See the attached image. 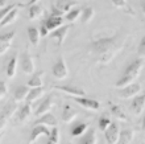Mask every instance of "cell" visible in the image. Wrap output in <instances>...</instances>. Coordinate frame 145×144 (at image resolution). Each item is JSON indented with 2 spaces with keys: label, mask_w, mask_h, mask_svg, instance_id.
I'll list each match as a JSON object with an SVG mask.
<instances>
[{
  "label": "cell",
  "mask_w": 145,
  "mask_h": 144,
  "mask_svg": "<svg viewBox=\"0 0 145 144\" xmlns=\"http://www.w3.org/2000/svg\"><path fill=\"white\" fill-rule=\"evenodd\" d=\"M44 15V9L41 5L38 4H32L29 5V19L31 20H37Z\"/></svg>",
  "instance_id": "27"
},
{
  "label": "cell",
  "mask_w": 145,
  "mask_h": 144,
  "mask_svg": "<svg viewBox=\"0 0 145 144\" xmlns=\"http://www.w3.org/2000/svg\"><path fill=\"white\" fill-rule=\"evenodd\" d=\"M42 95H44V89H42V87H33V89L29 90L25 101H27L28 103H33V102H36V101H38Z\"/></svg>",
  "instance_id": "21"
},
{
  "label": "cell",
  "mask_w": 145,
  "mask_h": 144,
  "mask_svg": "<svg viewBox=\"0 0 145 144\" xmlns=\"http://www.w3.org/2000/svg\"><path fill=\"white\" fill-rule=\"evenodd\" d=\"M142 65H144V61H142L141 57L137 58V60H135L133 62H131V64L127 66L125 70H124L121 78L116 82V87H118V89H123V87L133 84V81L137 78L140 72H141Z\"/></svg>",
  "instance_id": "2"
},
{
  "label": "cell",
  "mask_w": 145,
  "mask_h": 144,
  "mask_svg": "<svg viewBox=\"0 0 145 144\" xmlns=\"http://www.w3.org/2000/svg\"><path fill=\"white\" fill-rule=\"evenodd\" d=\"M119 36H112V37H100L95 38L91 42V50L92 53H95L96 56H99L98 62L99 64H108L110 61H112V58L116 56L119 50L123 48L124 42L118 41Z\"/></svg>",
  "instance_id": "1"
},
{
  "label": "cell",
  "mask_w": 145,
  "mask_h": 144,
  "mask_svg": "<svg viewBox=\"0 0 145 144\" xmlns=\"http://www.w3.org/2000/svg\"><path fill=\"white\" fill-rule=\"evenodd\" d=\"M72 101L80 106H83L86 110L98 111L100 108V102L92 98H84V97H72Z\"/></svg>",
  "instance_id": "4"
},
{
  "label": "cell",
  "mask_w": 145,
  "mask_h": 144,
  "mask_svg": "<svg viewBox=\"0 0 145 144\" xmlns=\"http://www.w3.org/2000/svg\"><path fill=\"white\" fill-rule=\"evenodd\" d=\"M141 8H142V11H144V0H141Z\"/></svg>",
  "instance_id": "44"
},
{
  "label": "cell",
  "mask_w": 145,
  "mask_h": 144,
  "mask_svg": "<svg viewBox=\"0 0 145 144\" xmlns=\"http://www.w3.org/2000/svg\"><path fill=\"white\" fill-rule=\"evenodd\" d=\"M87 127H88L87 123H83V122H82V123H78V124H75L72 127L71 135L72 136H80V135L84 133V131L87 130Z\"/></svg>",
  "instance_id": "32"
},
{
  "label": "cell",
  "mask_w": 145,
  "mask_h": 144,
  "mask_svg": "<svg viewBox=\"0 0 145 144\" xmlns=\"http://www.w3.org/2000/svg\"><path fill=\"white\" fill-rule=\"evenodd\" d=\"M52 73H53V77L56 80H65V78H67V76H69V68L66 65L65 58L63 57L58 58V61L54 64Z\"/></svg>",
  "instance_id": "3"
},
{
  "label": "cell",
  "mask_w": 145,
  "mask_h": 144,
  "mask_svg": "<svg viewBox=\"0 0 145 144\" xmlns=\"http://www.w3.org/2000/svg\"><path fill=\"white\" fill-rule=\"evenodd\" d=\"M3 135H4V131H1V132H0V140H1V137H3Z\"/></svg>",
  "instance_id": "43"
},
{
  "label": "cell",
  "mask_w": 145,
  "mask_h": 144,
  "mask_svg": "<svg viewBox=\"0 0 145 144\" xmlns=\"http://www.w3.org/2000/svg\"><path fill=\"white\" fill-rule=\"evenodd\" d=\"M114 7L116 8H125L127 7V0H111Z\"/></svg>",
  "instance_id": "38"
},
{
  "label": "cell",
  "mask_w": 145,
  "mask_h": 144,
  "mask_svg": "<svg viewBox=\"0 0 145 144\" xmlns=\"http://www.w3.org/2000/svg\"><path fill=\"white\" fill-rule=\"evenodd\" d=\"M135 132L133 130H123L119 133V139H118V144H131L133 140Z\"/></svg>",
  "instance_id": "20"
},
{
  "label": "cell",
  "mask_w": 145,
  "mask_h": 144,
  "mask_svg": "<svg viewBox=\"0 0 145 144\" xmlns=\"http://www.w3.org/2000/svg\"><path fill=\"white\" fill-rule=\"evenodd\" d=\"M17 5H21V3H13V4H8L7 7L1 8V9H0V21H1V20H3L4 17H5V16H7V13H8V12L11 11V9H13V8H15V7H17Z\"/></svg>",
  "instance_id": "34"
},
{
  "label": "cell",
  "mask_w": 145,
  "mask_h": 144,
  "mask_svg": "<svg viewBox=\"0 0 145 144\" xmlns=\"http://www.w3.org/2000/svg\"><path fill=\"white\" fill-rule=\"evenodd\" d=\"M16 73H17V56H13L7 65L5 74H7L8 78H13L16 76Z\"/></svg>",
  "instance_id": "24"
},
{
  "label": "cell",
  "mask_w": 145,
  "mask_h": 144,
  "mask_svg": "<svg viewBox=\"0 0 145 144\" xmlns=\"http://www.w3.org/2000/svg\"><path fill=\"white\" fill-rule=\"evenodd\" d=\"M76 115H78V112H76L70 105H65V106H63V110H62V120L65 122V123H71L76 118Z\"/></svg>",
  "instance_id": "18"
},
{
  "label": "cell",
  "mask_w": 145,
  "mask_h": 144,
  "mask_svg": "<svg viewBox=\"0 0 145 144\" xmlns=\"http://www.w3.org/2000/svg\"><path fill=\"white\" fill-rule=\"evenodd\" d=\"M94 15H95V11H94V8L92 7L83 8L82 12H80V21H82V24L90 23V21L92 20V17H94Z\"/></svg>",
  "instance_id": "26"
},
{
  "label": "cell",
  "mask_w": 145,
  "mask_h": 144,
  "mask_svg": "<svg viewBox=\"0 0 145 144\" xmlns=\"http://www.w3.org/2000/svg\"><path fill=\"white\" fill-rule=\"evenodd\" d=\"M106 133V139L110 144H118L119 133H120V128H119L118 123H111L107 127V130L104 131Z\"/></svg>",
  "instance_id": "11"
},
{
  "label": "cell",
  "mask_w": 145,
  "mask_h": 144,
  "mask_svg": "<svg viewBox=\"0 0 145 144\" xmlns=\"http://www.w3.org/2000/svg\"><path fill=\"white\" fill-rule=\"evenodd\" d=\"M16 108H17L16 103L15 102H9V103H7V105H5V107H4L3 111H1V114H4L7 119H9V118H12L13 115H15Z\"/></svg>",
  "instance_id": "31"
},
{
  "label": "cell",
  "mask_w": 145,
  "mask_h": 144,
  "mask_svg": "<svg viewBox=\"0 0 145 144\" xmlns=\"http://www.w3.org/2000/svg\"><path fill=\"white\" fill-rule=\"evenodd\" d=\"M23 7H25V4L17 5V7H15L13 9H11V11L7 13V16H5V17L0 21V27L4 28V27H7V25H9V24L13 23V21L19 17V8H23Z\"/></svg>",
  "instance_id": "14"
},
{
  "label": "cell",
  "mask_w": 145,
  "mask_h": 144,
  "mask_svg": "<svg viewBox=\"0 0 145 144\" xmlns=\"http://www.w3.org/2000/svg\"><path fill=\"white\" fill-rule=\"evenodd\" d=\"M111 112H112L114 116H116L118 119H120V120L128 122V118H127V115L124 114V111H123L121 107L116 106V105H111Z\"/></svg>",
  "instance_id": "30"
},
{
  "label": "cell",
  "mask_w": 145,
  "mask_h": 144,
  "mask_svg": "<svg viewBox=\"0 0 145 144\" xmlns=\"http://www.w3.org/2000/svg\"><path fill=\"white\" fill-rule=\"evenodd\" d=\"M8 4H7V0H0V8H4V7H7Z\"/></svg>",
  "instance_id": "41"
},
{
  "label": "cell",
  "mask_w": 145,
  "mask_h": 144,
  "mask_svg": "<svg viewBox=\"0 0 145 144\" xmlns=\"http://www.w3.org/2000/svg\"><path fill=\"white\" fill-rule=\"evenodd\" d=\"M37 118L38 119L35 122V124H42V126H46V127H57L58 124L56 116L53 114H50V112H46V114Z\"/></svg>",
  "instance_id": "15"
},
{
  "label": "cell",
  "mask_w": 145,
  "mask_h": 144,
  "mask_svg": "<svg viewBox=\"0 0 145 144\" xmlns=\"http://www.w3.org/2000/svg\"><path fill=\"white\" fill-rule=\"evenodd\" d=\"M54 5H56V8H57V9H59V11L65 15V13H67L71 8L75 7L76 3H75V1H69V0H58L57 4H54Z\"/></svg>",
  "instance_id": "23"
},
{
  "label": "cell",
  "mask_w": 145,
  "mask_h": 144,
  "mask_svg": "<svg viewBox=\"0 0 145 144\" xmlns=\"http://www.w3.org/2000/svg\"><path fill=\"white\" fill-rule=\"evenodd\" d=\"M52 15L53 16H63V13H62L59 9H57L56 5H53V7H52Z\"/></svg>",
  "instance_id": "40"
},
{
  "label": "cell",
  "mask_w": 145,
  "mask_h": 144,
  "mask_svg": "<svg viewBox=\"0 0 145 144\" xmlns=\"http://www.w3.org/2000/svg\"><path fill=\"white\" fill-rule=\"evenodd\" d=\"M15 30H11L5 34H0V56L4 53H7L8 49L11 48L12 41L15 38Z\"/></svg>",
  "instance_id": "10"
},
{
  "label": "cell",
  "mask_w": 145,
  "mask_h": 144,
  "mask_svg": "<svg viewBox=\"0 0 145 144\" xmlns=\"http://www.w3.org/2000/svg\"><path fill=\"white\" fill-rule=\"evenodd\" d=\"M54 106V97L53 95H48V98L44 99V102L38 106L37 111H36V116H41V115L49 112Z\"/></svg>",
  "instance_id": "13"
},
{
  "label": "cell",
  "mask_w": 145,
  "mask_h": 144,
  "mask_svg": "<svg viewBox=\"0 0 145 144\" xmlns=\"http://www.w3.org/2000/svg\"><path fill=\"white\" fill-rule=\"evenodd\" d=\"M144 106H145V95H136L133 97V101L131 103V110L133 111L136 115H141L144 111Z\"/></svg>",
  "instance_id": "12"
},
{
  "label": "cell",
  "mask_w": 145,
  "mask_h": 144,
  "mask_svg": "<svg viewBox=\"0 0 145 144\" xmlns=\"http://www.w3.org/2000/svg\"><path fill=\"white\" fill-rule=\"evenodd\" d=\"M49 140L46 144H58L59 143V131H58L57 127H53V128L50 130V135L49 136Z\"/></svg>",
  "instance_id": "33"
},
{
  "label": "cell",
  "mask_w": 145,
  "mask_h": 144,
  "mask_svg": "<svg viewBox=\"0 0 145 144\" xmlns=\"http://www.w3.org/2000/svg\"><path fill=\"white\" fill-rule=\"evenodd\" d=\"M110 124H111V119L108 116H106V115H104V116H102L99 119V128H100V131H103V132H104Z\"/></svg>",
  "instance_id": "35"
},
{
  "label": "cell",
  "mask_w": 145,
  "mask_h": 144,
  "mask_svg": "<svg viewBox=\"0 0 145 144\" xmlns=\"http://www.w3.org/2000/svg\"><path fill=\"white\" fill-rule=\"evenodd\" d=\"M63 24V17L62 16H50V17H48V19L45 20V23H44V25L46 27V29L49 30V32H52V30L57 29V28H59Z\"/></svg>",
  "instance_id": "16"
},
{
  "label": "cell",
  "mask_w": 145,
  "mask_h": 144,
  "mask_svg": "<svg viewBox=\"0 0 145 144\" xmlns=\"http://www.w3.org/2000/svg\"><path fill=\"white\" fill-rule=\"evenodd\" d=\"M38 32H40V36H42V37H45V36H48V34H49V30L46 29V27L44 25V24H42L41 28L38 29Z\"/></svg>",
  "instance_id": "39"
},
{
  "label": "cell",
  "mask_w": 145,
  "mask_h": 144,
  "mask_svg": "<svg viewBox=\"0 0 145 144\" xmlns=\"http://www.w3.org/2000/svg\"><path fill=\"white\" fill-rule=\"evenodd\" d=\"M32 114V103H25L23 106L17 108V111L15 112V123L20 124V123H24L27 120L29 115Z\"/></svg>",
  "instance_id": "6"
},
{
  "label": "cell",
  "mask_w": 145,
  "mask_h": 144,
  "mask_svg": "<svg viewBox=\"0 0 145 144\" xmlns=\"http://www.w3.org/2000/svg\"><path fill=\"white\" fill-rule=\"evenodd\" d=\"M8 94V86L4 81H0V101L5 98V95Z\"/></svg>",
  "instance_id": "36"
},
{
  "label": "cell",
  "mask_w": 145,
  "mask_h": 144,
  "mask_svg": "<svg viewBox=\"0 0 145 144\" xmlns=\"http://www.w3.org/2000/svg\"><path fill=\"white\" fill-rule=\"evenodd\" d=\"M99 144H104V143H103V141H100V143H99Z\"/></svg>",
  "instance_id": "45"
},
{
  "label": "cell",
  "mask_w": 145,
  "mask_h": 144,
  "mask_svg": "<svg viewBox=\"0 0 145 144\" xmlns=\"http://www.w3.org/2000/svg\"><path fill=\"white\" fill-rule=\"evenodd\" d=\"M69 144H72V143H69Z\"/></svg>",
  "instance_id": "46"
},
{
  "label": "cell",
  "mask_w": 145,
  "mask_h": 144,
  "mask_svg": "<svg viewBox=\"0 0 145 144\" xmlns=\"http://www.w3.org/2000/svg\"><path fill=\"white\" fill-rule=\"evenodd\" d=\"M38 1H40V0H31V1L28 3V5H32V4H37Z\"/></svg>",
  "instance_id": "42"
},
{
  "label": "cell",
  "mask_w": 145,
  "mask_h": 144,
  "mask_svg": "<svg viewBox=\"0 0 145 144\" xmlns=\"http://www.w3.org/2000/svg\"><path fill=\"white\" fill-rule=\"evenodd\" d=\"M49 135H50L49 127L42 126V124H35V127H33V130H32V132H31V136H29L28 144H35L40 136H49Z\"/></svg>",
  "instance_id": "5"
},
{
  "label": "cell",
  "mask_w": 145,
  "mask_h": 144,
  "mask_svg": "<svg viewBox=\"0 0 145 144\" xmlns=\"http://www.w3.org/2000/svg\"><path fill=\"white\" fill-rule=\"evenodd\" d=\"M27 34H28V38H29V41L32 42V45L37 46L38 42H40V32H38V28L36 27H29L27 30Z\"/></svg>",
  "instance_id": "25"
},
{
  "label": "cell",
  "mask_w": 145,
  "mask_h": 144,
  "mask_svg": "<svg viewBox=\"0 0 145 144\" xmlns=\"http://www.w3.org/2000/svg\"><path fill=\"white\" fill-rule=\"evenodd\" d=\"M54 87L57 90L70 95V97H84L86 95L83 89H79V87H74V86H54Z\"/></svg>",
  "instance_id": "17"
},
{
  "label": "cell",
  "mask_w": 145,
  "mask_h": 144,
  "mask_svg": "<svg viewBox=\"0 0 145 144\" xmlns=\"http://www.w3.org/2000/svg\"><path fill=\"white\" fill-rule=\"evenodd\" d=\"M96 141H98L96 131L94 128H90L88 131H84L83 136L79 140V144H96Z\"/></svg>",
  "instance_id": "19"
},
{
  "label": "cell",
  "mask_w": 145,
  "mask_h": 144,
  "mask_svg": "<svg viewBox=\"0 0 145 144\" xmlns=\"http://www.w3.org/2000/svg\"><path fill=\"white\" fill-rule=\"evenodd\" d=\"M31 90V87H28L27 85H21L15 90V94H13V99L15 102H21V101H25L28 93Z\"/></svg>",
  "instance_id": "22"
},
{
  "label": "cell",
  "mask_w": 145,
  "mask_h": 144,
  "mask_svg": "<svg viewBox=\"0 0 145 144\" xmlns=\"http://www.w3.org/2000/svg\"><path fill=\"white\" fill-rule=\"evenodd\" d=\"M70 28H71V24H69V25H61V27L57 28V29L52 30L50 38H56V40H57V45L61 46L62 44H63V41H65L67 33H69Z\"/></svg>",
  "instance_id": "8"
},
{
  "label": "cell",
  "mask_w": 145,
  "mask_h": 144,
  "mask_svg": "<svg viewBox=\"0 0 145 144\" xmlns=\"http://www.w3.org/2000/svg\"><path fill=\"white\" fill-rule=\"evenodd\" d=\"M42 76H44V73L42 72H38L36 73L35 76L32 77L31 80L28 81V84L27 86L28 87H42V85H44V81H42Z\"/></svg>",
  "instance_id": "28"
},
{
  "label": "cell",
  "mask_w": 145,
  "mask_h": 144,
  "mask_svg": "<svg viewBox=\"0 0 145 144\" xmlns=\"http://www.w3.org/2000/svg\"><path fill=\"white\" fill-rule=\"evenodd\" d=\"M20 66H21V70L25 74H33L35 73V62H33V58H32V56L28 52H25L21 56Z\"/></svg>",
  "instance_id": "9"
},
{
  "label": "cell",
  "mask_w": 145,
  "mask_h": 144,
  "mask_svg": "<svg viewBox=\"0 0 145 144\" xmlns=\"http://www.w3.org/2000/svg\"><path fill=\"white\" fill-rule=\"evenodd\" d=\"M80 12H82V8L80 7H74V8H71L67 13H65V17L69 23H74L80 16Z\"/></svg>",
  "instance_id": "29"
},
{
  "label": "cell",
  "mask_w": 145,
  "mask_h": 144,
  "mask_svg": "<svg viewBox=\"0 0 145 144\" xmlns=\"http://www.w3.org/2000/svg\"><path fill=\"white\" fill-rule=\"evenodd\" d=\"M138 56L140 57H144V53H145V37L141 38V41H140V44H138Z\"/></svg>",
  "instance_id": "37"
},
{
  "label": "cell",
  "mask_w": 145,
  "mask_h": 144,
  "mask_svg": "<svg viewBox=\"0 0 145 144\" xmlns=\"http://www.w3.org/2000/svg\"><path fill=\"white\" fill-rule=\"evenodd\" d=\"M141 85L140 84H131L128 85V86L123 87L121 91L119 93V95H120V98L123 99H131L133 98V97H136V95L141 91Z\"/></svg>",
  "instance_id": "7"
}]
</instances>
